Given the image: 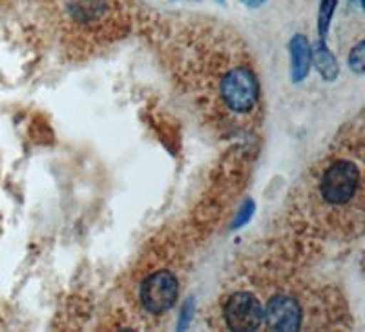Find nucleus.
I'll return each instance as SVG.
<instances>
[{"label": "nucleus", "mask_w": 365, "mask_h": 332, "mask_svg": "<svg viewBox=\"0 0 365 332\" xmlns=\"http://www.w3.org/2000/svg\"><path fill=\"white\" fill-rule=\"evenodd\" d=\"M360 187V168L353 161L338 159L327 166L319 181V194L331 207L347 204Z\"/></svg>", "instance_id": "f257e3e1"}, {"label": "nucleus", "mask_w": 365, "mask_h": 332, "mask_svg": "<svg viewBox=\"0 0 365 332\" xmlns=\"http://www.w3.org/2000/svg\"><path fill=\"white\" fill-rule=\"evenodd\" d=\"M220 93L230 112L249 113L259 99V83L250 68L237 66L223 75Z\"/></svg>", "instance_id": "f03ea898"}, {"label": "nucleus", "mask_w": 365, "mask_h": 332, "mask_svg": "<svg viewBox=\"0 0 365 332\" xmlns=\"http://www.w3.org/2000/svg\"><path fill=\"white\" fill-rule=\"evenodd\" d=\"M178 294V278L168 270L152 272L141 285V304L150 314H163L170 311Z\"/></svg>", "instance_id": "7ed1b4c3"}, {"label": "nucleus", "mask_w": 365, "mask_h": 332, "mask_svg": "<svg viewBox=\"0 0 365 332\" xmlns=\"http://www.w3.org/2000/svg\"><path fill=\"white\" fill-rule=\"evenodd\" d=\"M223 316L230 331H256L263 323V307L250 292H236L225 301Z\"/></svg>", "instance_id": "20e7f679"}, {"label": "nucleus", "mask_w": 365, "mask_h": 332, "mask_svg": "<svg viewBox=\"0 0 365 332\" xmlns=\"http://www.w3.org/2000/svg\"><path fill=\"white\" fill-rule=\"evenodd\" d=\"M263 321L270 331H299L303 321L302 305L291 296H274L263 311Z\"/></svg>", "instance_id": "39448f33"}, {"label": "nucleus", "mask_w": 365, "mask_h": 332, "mask_svg": "<svg viewBox=\"0 0 365 332\" xmlns=\"http://www.w3.org/2000/svg\"><path fill=\"white\" fill-rule=\"evenodd\" d=\"M108 8V0H68V13L77 24L99 22Z\"/></svg>", "instance_id": "423d86ee"}, {"label": "nucleus", "mask_w": 365, "mask_h": 332, "mask_svg": "<svg viewBox=\"0 0 365 332\" xmlns=\"http://www.w3.org/2000/svg\"><path fill=\"white\" fill-rule=\"evenodd\" d=\"M291 50V77L294 83H302L311 71V46L303 35H294L289 44Z\"/></svg>", "instance_id": "0eeeda50"}, {"label": "nucleus", "mask_w": 365, "mask_h": 332, "mask_svg": "<svg viewBox=\"0 0 365 332\" xmlns=\"http://www.w3.org/2000/svg\"><path fill=\"white\" fill-rule=\"evenodd\" d=\"M311 63L314 64L316 70L319 71V75L324 77L325 81H334L340 73V68H338L336 57L331 53V50L325 44V38H319V42L314 46V50H311Z\"/></svg>", "instance_id": "6e6552de"}, {"label": "nucleus", "mask_w": 365, "mask_h": 332, "mask_svg": "<svg viewBox=\"0 0 365 332\" xmlns=\"http://www.w3.org/2000/svg\"><path fill=\"white\" fill-rule=\"evenodd\" d=\"M338 6V0H322L318 11V33L319 38H325L329 33V26H331V19L334 15V9Z\"/></svg>", "instance_id": "1a4fd4ad"}, {"label": "nucleus", "mask_w": 365, "mask_h": 332, "mask_svg": "<svg viewBox=\"0 0 365 332\" xmlns=\"http://www.w3.org/2000/svg\"><path fill=\"white\" fill-rule=\"evenodd\" d=\"M254 201H245V203H243V207L240 208V212H237V216H236V219H234V223H232V229L236 230V229H240V227H243V224H247L250 221V217H252V214H254Z\"/></svg>", "instance_id": "9d476101"}, {"label": "nucleus", "mask_w": 365, "mask_h": 332, "mask_svg": "<svg viewBox=\"0 0 365 332\" xmlns=\"http://www.w3.org/2000/svg\"><path fill=\"white\" fill-rule=\"evenodd\" d=\"M349 66L353 68L356 73H364V42H358L351 51L349 57Z\"/></svg>", "instance_id": "9b49d317"}, {"label": "nucleus", "mask_w": 365, "mask_h": 332, "mask_svg": "<svg viewBox=\"0 0 365 332\" xmlns=\"http://www.w3.org/2000/svg\"><path fill=\"white\" fill-rule=\"evenodd\" d=\"M192 314H194V299H188L187 304L182 305V311H181V318H179L178 331H185V328H187L188 325H190Z\"/></svg>", "instance_id": "f8f14e48"}, {"label": "nucleus", "mask_w": 365, "mask_h": 332, "mask_svg": "<svg viewBox=\"0 0 365 332\" xmlns=\"http://www.w3.org/2000/svg\"><path fill=\"white\" fill-rule=\"evenodd\" d=\"M247 8H257V6H262L265 0H241Z\"/></svg>", "instance_id": "ddd939ff"}, {"label": "nucleus", "mask_w": 365, "mask_h": 332, "mask_svg": "<svg viewBox=\"0 0 365 332\" xmlns=\"http://www.w3.org/2000/svg\"><path fill=\"white\" fill-rule=\"evenodd\" d=\"M360 4H361V6H364V0H360Z\"/></svg>", "instance_id": "4468645a"}]
</instances>
